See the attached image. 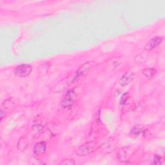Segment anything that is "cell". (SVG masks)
Returning a JSON list of instances; mask_svg holds the SVG:
<instances>
[{
    "instance_id": "1",
    "label": "cell",
    "mask_w": 165,
    "mask_h": 165,
    "mask_svg": "<svg viewBox=\"0 0 165 165\" xmlns=\"http://www.w3.org/2000/svg\"><path fill=\"white\" fill-rule=\"evenodd\" d=\"M32 70V66L29 64H23L17 66L14 69V74L19 77H27L31 74Z\"/></svg>"
},
{
    "instance_id": "2",
    "label": "cell",
    "mask_w": 165,
    "mask_h": 165,
    "mask_svg": "<svg viewBox=\"0 0 165 165\" xmlns=\"http://www.w3.org/2000/svg\"><path fill=\"white\" fill-rule=\"evenodd\" d=\"M75 97H76V93L74 90H69L61 101L62 106L65 108H69L73 105L75 99Z\"/></svg>"
},
{
    "instance_id": "3",
    "label": "cell",
    "mask_w": 165,
    "mask_h": 165,
    "mask_svg": "<svg viewBox=\"0 0 165 165\" xmlns=\"http://www.w3.org/2000/svg\"><path fill=\"white\" fill-rule=\"evenodd\" d=\"M95 146L94 142H88L84 145L80 146L78 150L77 154L78 155H86L90 154L93 151Z\"/></svg>"
},
{
    "instance_id": "4",
    "label": "cell",
    "mask_w": 165,
    "mask_h": 165,
    "mask_svg": "<svg viewBox=\"0 0 165 165\" xmlns=\"http://www.w3.org/2000/svg\"><path fill=\"white\" fill-rule=\"evenodd\" d=\"M163 38L162 36H156L146 43L145 47V49L146 50H151L154 48L157 47L160 43H161L163 41Z\"/></svg>"
},
{
    "instance_id": "5",
    "label": "cell",
    "mask_w": 165,
    "mask_h": 165,
    "mask_svg": "<svg viewBox=\"0 0 165 165\" xmlns=\"http://www.w3.org/2000/svg\"><path fill=\"white\" fill-rule=\"evenodd\" d=\"M46 151V142L41 141L38 142L34 145V153L36 155L40 156L43 155Z\"/></svg>"
},
{
    "instance_id": "6",
    "label": "cell",
    "mask_w": 165,
    "mask_h": 165,
    "mask_svg": "<svg viewBox=\"0 0 165 165\" xmlns=\"http://www.w3.org/2000/svg\"><path fill=\"white\" fill-rule=\"evenodd\" d=\"M90 67V64L89 63H87L81 65L80 67L78 69L76 72V75L75 76V80L78 81V80L81 78L82 76L87 73V71L89 70Z\"/></svg>"
},
{
    "instance_id": "7",
    "label": "cell",
    "mask_w": 165,
    "mask_h": 165,
    "mask_svg": "<svg viewBox=\"0 0 165 165\" xmlns=\"http://www.w3.org/2000/svg\"><path fill=\"white\" fill-rule=\"evenodd\" d=\"M133 77H134V74L133 73L127 72L123 75L121 79H120L119 83L123 87L127 86L128 84H130L131 83V81L133 79Z\"/></svg>"
},
{
    "instance_id": "8",
    "label": "cell",
    "mask_w": 165,
    "mask_h": 165,
    "mask_svg": "<svg viewBox=\"0 0 165 165\" xmlns=\"http://www.w3.org/2000/svg\"><path fill=\"white\" fill-rule=\"evenodd\" d=\"M129 151H130V149L128 147H123V148L120 149V151L118 155L120 160H122V161L128 160L127 159L129 158V155H130Z\"/></svg>"
},
{
    "instance_id": "9",
    "label": "cell",
    "mask_w": 165,
    "mask_h": 165,
    "mask_svg": "<svg viewBox=\"0 0 165 165\" xmlns=\"http://www.w3.org/2000/svg\"><path fill=\"white\" fill-rule=\"evenodd\" d=\"M156 70L154 69H143L142 71V73L143 75H145L147 78H151L155 74Z\"/></svg>"
},
{
    "instance_id": "10",
    "label": "cell",
    "mask_w": 165,
    "mask_h": 165,
    "mask_svg": "<svg viewBox=\"0 0 165 165\" xmlns=\"http://www.w3.org/2000/svg\"><path fill=\"white\" fill-rule=\"evenodd\" d=\"M42 126H35L33 127L32 130L34 133V135L36 136V137H38L40 136V134L42 133L43 129Z\"/></svg>"
},
{
    "instance_id": "11",
    "label": "cell",
    "mask_w": 165,
    "mask_h": 165,
    "mask_svg": "<svg viewBox=\"0 0 165 165\" xmlns=\"http://www.w3.org/2000/svg\"><path fill=\"white\" fill-rule=\"evenodd\" d=\"M142 132V129L138 127H133L131 130V134L133 136H139Z\"/></svg>"
},
{
    "instance_id": "12",
    "label": "cell",
    "mask_w": 165,
    "mask_h": 165,
    "mask_svg": "<svg viewBox=\"0 0 165 165\" xmlns=\"http://www.w3.org/2000/svg\"><path fill=\"white\" fill-rule=\"evenodd\" d=\"M29 164H34V165H38V164H44V163H42L41 161H40V160L38 159H37V158H35V157H31L29 159Z\"/></svg>"
},
{
    "instance_id": "13",
    "label": "cell",
    "mask_w": 165,
    "mask_h": 165,
    "mask_svg": "<svg viewBox=\"0 0 165 165\" xmlns=\"http://www.w3.org/2000/svg\"><path fill=\"white\" fill-rule=\"evenodd\" d=\"M163 162L162 157L159 156V155H155L154 158L153 160L152 164H160Z\"/></svg>"
},
{
    "instance_id": "14",
    "label": "cell",
    "mask_w": 165,
    "mask_h": 165,
    "mask_svg": "<svg viewBox=\"0 0 165 165\" xmlns=\"http://www.w3.org/2000/svg\"><path fill=\"white\" fill-rule=\"evenodd\" d=\"M129 98V96L127 93H124V95H123V96L121 98V100H120V103L121 105H124L126 103V102L127 101V100Z\"/></svg>"
},
{
    "instance_id": "15",
    "label": "cell",
    "mask_w": 165,
    "mask_h": 165,
    "mask_svg": "<svg viewBox=\"0 0 165 165\" xmlns=\"http://www.w3.org/2000/svg\"><path fill=\"white\" fill-rule=\"evenodd\" d=\"M63 164H67V165H72V164H75V162L73 159H66L62 163Z\"/></svg>"
},
{
    "instance_id": "16",
    "label": "cell",
    "mask_w": 165,
    "mask_h": 165,
    "mask_svg": "<svg viewBox=\"0 0 165 165\" xmlns=\"http://www.w3.org/2000/svg\"><path fill=\"white\" fill-rule=\"evenodd\" d=\"M4 114H5V112H4V111L2 109V110H1V114H1V119H2L3 118Z\"/></svg>"
}]
</instances>
